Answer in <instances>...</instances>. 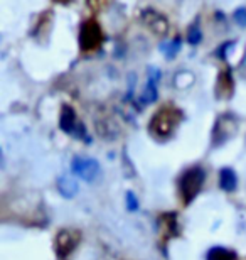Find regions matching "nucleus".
Segmentation results:
<instances>
[{
  "label": "nucleus",
  "instance_id": "nucleus-13",
  "mask_svg": "<svg viewBox=\"0 0 246 260\" xmlns=\"http://www.w3.org/2000/svg\"><path fill=\"white\" fill-rule=\"evenodd\" d=\"M160 49H162V53L167 56V58H174V56L179 53V49H181V41L179 39H177V41H169V43L162 44Z\"/></svg>",
  "mask_w": 246,
  "mask_h": 260
},
{
  "label": "nucleus",
  "instance_id": "nucleus-2",
  "mask_svg": "<svg viewBox=\"0 0 246 260\" xmlns=\"http://www.w3.org/2000/svg\"><path fill=\"white\" fill-rule=\"evenodd\" d=\"M204 179H206V174H204L202 168H191L181 176L179 191H181L184 205H189V203L194 201V198L201 193Z\"/></svg>",
  "mask_w": 246,
  "mask_h": 260
},
{
  "label": "nucleus",
  "instance_id": "nucleus-7",
  "mask_svg": "<svg viewBox=\"0 0 246 260\" xmlns=\"http://www.w3.org/2000/svg\"><path fill=\"white\" fill-rule=\"evenodd\" d=\"M228 128L236 130V122H234V118L231 115H224L223 118H219L218 123L214 125V142H218V144L226 142L233 135L231 132H228Z\"/></svg>",
  "mask_w": 246,
  "mask_h": 260
},
{
  "label": "nucleus",
  "instance_id": "nucleus-1",
  "mask_svg": "<svg viewBox=\"0 0 246 260\" xmlns=\"http://www.w3.org/2000/svg\"><path fill=\"white\" fill-rule=\"evenodd\" d=\"M181 120V113L172 107H165L159 110L150 120V132L155 135L157 139H167L170 137L172 132L175 130L177 123Z\"/></svg>",
  "mask_w": 246,
  "mask_h": 260
},
{
  "label": "nucleus",
  "instance_id": "nucleus-15",
  "mask_svg": "<svg viewBox=\"0 0 246 260\" xmlns=\"http://www.w3.org/2000/svg\"><path fill=\"white\" fill-rule=\"evenodd\" d=\"M234 20L238 22V25H246V9H238L234 12Z\"/></svg>",
  "mask_w": 246,
  "mask_h": 260
},
{
  "label": "nucleus",
  "instance_id": "nucleus-4",
  "mask_svg": "<svg viewBox=\"0 0 246 260\" xmlns=\"http://www.w3.org/2000/svg\"><path fill=\"white\" fill-rule=\"evenodd\" d=\"M103 34L101 27L98 25L95 19H90L83 24V27L80 30V44L83 51H96L101 46Z\"/></svg>",
  "mask_w": 246,
  "mask_h": 260
},
{
  "label": "nucleus",
  "instance_id": "nucleus-16",
  "mask_svg": "<svg viewBox=\"0 0 246 260\" xmlns=\"http://www.w3.org/2000/svg\"><path fill=\"white\" fill-rule=\"evenodd\" d=\"M107 2L108 0H88V5H90L91 9H101Z\"/></svg>",
  "mask_w": 246,
  "mask_h": 260
},
{
  "label": "nucleus",
  "instance_id": "nucleus-5",
  "mask_svg": "<svg viewBox=\"0 0 246 260\" xmlns=\"http://www.w3.org/2000/svg\"><path fill=\"white\" fill-rule=\"evenodd\" d=\"M71 169L78 178H81L83 181H88V183L95 181L99 176V164L95 159H90V157H76L73 160Z\"/></svg>",
  "mask_w": 246,
  "mask_h": 260
},
{
  "label": "nucleus",
  "instance_id": "nucleus-14",
  "mask_svg": "<svg viewBox=\"0 0 246 260\" xmlns=\"http://www.w3.org/2000/svg\"><path fill=\"white\" fill-rule=\"evenodd\" d=\"M202 39V34L201 30H199L197 25H192V27L189 29V43L191 44H199V41Z\"/></svg>",
  "mask_w": 246,
  "mask_h": 260
},
{
  "label": "nucleus",
  "instance_id": "nucleus-17",
  "mask_svg": "<svg viewBox=\"0 0 246 260\" xmlns=\"http://www.w3.org/2000/svg\"><path fill=\"white\" fill-rule=\"evenodd\" d=\"M57 2H62V4H66V2H69V0H57Z\"/></svg>",
  "mask_w": 246,
  "mask_h": 260
},
{
  "label": "nucleus",
  "instance_id": "nucleus-12",
  "mask_svg": "<svg viewBox=\"0 0 246 260\" xmlns=\"http://www.w3.org/2000/svg\"><path fill=\"white\" fill-rule=\"evenodd\" d=\"M157 80H159V71L154 70V76L149 78V83H147V90H145L142 100L145 103H150L154 102L157 98Z\"/></svg>",
  "mask_w": 246,
  "mask_h": 260
},
{
  "label": "nucleus",
  "instance_id": "nucleus-10",
  "mask_svg": "<svg viewBox=\"0 0 246 260\" xmlns=\"http://www.w3.org/2000/svg\"><path fill=\"white\" fill-rule=\"evenodd\" d=\"M57 189H59V193L64 198H73V196L78 194L76 181L67 178V176H64V178H59V181H57Z\"/></svg>",
  "mask_w": 246,
  "mask_h": 260
},
{
  "label": "nucleus",
  "instance_id": "nucleus-11",
  "mask_svg": "<svg viewBox=\"0 0 246 260\" xmlns=\"http://www.w3.org/2000/svg\"><path fill=\"white\" fill-rule=\"evenodd\" d=\"M207 260H238V255H236V252L228 250V248L216 247L209 250Z\"/></svg>",
  "mask_w": 246,
  "mask_h": 260
},
{
  "label": "nucleus",
  "instance_id": "nucleus-6",
  "mask_svg": "<svg viewBox=\"0 0 246 260\" xmlns=\"http://www.w3.org/2000/svg\"><path fill=\"white\" fill-rule=\"evenodd\" d=\"M142 19H144L145 25L159 36H164L167 32V29H169V24H167L165 17H162L159 12H155V10H152V9L145 10L142 14Z\"/></svg>",
  "mask_w": 246,
  "mask_h": 260
},
{
  "label": "nucleus",
  "instance_id": "nucleus-9",
  "mask_svg": "<svg viewBox=\"0 0 246 260\" xmlns=\"http://www.w3.org/2000/svg\"><path fill=\"white\" fill-rule=\"evenodd\" d=\"M219 184H221V188L224 191H234V189H236L238 178H236V174H234V171L224 168L221 171V174H219Z\"/></svg>",
  "mask_w": 246,
  "mask_h": 260
},
{
  "label": "nucleus",
  "instance_id": "nucleus-3",
  "mask_svg": "<svg viewBox=\"0 0 246 260\" xmlns=\"http://www.w3.org/2000/svg\"><path fill=\"white\" fill-rule=\"evenodd\" d=\"M80 240H81V235L76 230H69V228L61 230L56 235V240H54L56 255L61 260H66L73 252L76 250V247L80 245Z\"/></svg>",
  "mask_w": 246,
  "mask_h": 260
},
{
  "label": "nucleus",
  "instance_id": "nucleus-8",
  "mask_svg": "<svg viewBox=\"0 0 246 260\" xmlns=\"http://www.w3.org/2000/svg\"><path fill=\"white\" fill-rule=\"evenodd\" d=\"M61 128L64 132L71 134V135H76V137H83L81 132H78V128L83 130V125H80L76 118V113L73 112V108L69 107H64L62 108V113H61Z\"/></svg>",
  "mask_w": 246,
  "mask_h": 260
}]
</instances>
